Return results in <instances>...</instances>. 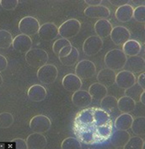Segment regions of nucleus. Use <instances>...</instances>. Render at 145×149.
Here are the masks:
<instances>
[{
	"label": "nucleus",
	"mask_w": 145,
	"mask_h": 149,
	"mask_svg": "<svg viewBox=\"0 0 145 149\" xmlns=\"http://www.w3.org/2000/svg\"><path fill=\"white\" fill-rule=\"evenodd\" d=\"M127 56L121 49H112L106 53L105 56V65L106 67L113 70H122L126 64Z\"/></svg>",
	"instance_id": "f257e3e1"
},
{
	"label": "nucleus",
	"mask_w": 145,
	"mask_h": 149,
	"mask_svg": "<svg viewBox=\"0 0 145 149\" xmlns=\"http://www.w3.org/2000/svg\"><path fill=\"white\" fill-rule=\"evenodd\" d=\"M26 60L31 67L41 68L46 65L48 61V54L41 48H31L26 54Z\"/></svg>",
	"instance_id": "f03ea898"
},
{
	"label": "nucleus",
	"mask_w": 145,
	"mask_h": 149,
	"mask_svg": "<svg viewBox=\"0 0 145 149\" xmlns=\"http://www.w3.org/2000/svg\"><path fill=\"white\" fill-rule=\"evenodd\" d=\"M81 29V23L77 19H69L58 27V35L62 38L69 39L77 36Z\"/></svg>",
	"instance_id": "7ed1b4c3"
},
{
	"label": "nucleus",
	"mask_w": 145,
	"mask_h": 149,
	"mask_svg": "<svg viewBox=\"0 0 145 149\" xmlns=\"http://www.w3.org/2000/svg\"><path fill=\"white\" fill-rule=\"evenodd\" d=\"M40 23L38 19L33 16H26L19 22V31L28 37L35 36L40 29Z\"/></svg>",
	"instance_id": "20e7f679"
},
{
	"label": "nucleus",
	"mask_w": 145,
	"mask_h": 149,
	"mask_svg": "<svg viewBox=\"0 0 145 149\" xmlns=\"http://www.w3.org/2000/svg\"><path fill=\"white\" fill-rule=\"evenodd\" d=\"M58 70L54 65L46 64L38 69L37 78L42 84L50 85L57 80Z\"/></svg>",
	"instance_id": "39448f33"
},
{
	"label": "nucleus",
	"mask_w": 145,
	"mask_h": 149,
	"mask_svg": "<svg viewBox=\"0 0 145 149\" xmlns=\"http://www.w3.org/2000/svg\"><path fill=\"white\" fill-rule=\"evenodd\" d=\"M96 73L95 65L88 59H83L79 61L75 67V74L81 80L90 79Z\"/></svg>",
	"instance_id": "423d86ee"
},
{
	"label": "nucleus",
	"mask_w": 145,
	"mask_h": 149,
	"mask_svg": "<svg viewBox=\"0 0 145 149\" xmlns=\"http://www.w3.org/2000/svg\"><path fill=\"white\" fill-rule=\"evenodd\" d=\"M52 121L43 114H38L34 116L30 121V128L33 132L45 133L51 129Z\"/></svg>",
	"instance_id": "0eeeda50"
},
{
	"label": "nucleus",
	"mask_w": 145,
	"mask_h": 149,
	"mask_svg": "<svg viewBox=\"0 0 145 149\" xmlns=\"http://www.w3.org/2000/svg\"><path fill=\"white\" fill-rule=\"evenodd\" d=\"M103 47V40L98 36H90L85 39L83 44V51L87 56L97 54Z\"/></svg>",
	"instance_id": "6e6552de"
},
{
	"label": "nucleus",
	"mask_w": 145,
	"mask_h": 149,
	"mask_svg": "<svg viewBox=\"0 0 145 149\" xmlns=\"http://www.w3.org/2000/svg\"><path fill=\"white\" fill-rule=\"evenodd\" d=\"M110 37L111 38V41L117 46H121L123 45L127 41L130 39L131 33L127 27L122 26H117L113 27Z\"/></svg>",
	"instance_id": "1a4fd4ad"
},
{
	"label": "nucleus",
	"mask_w": 145,
	"mask_h": 149,
	"mask_svg": "<svg viewBox=\"0 0 145 149\" xmlns=\"http://www.w3.org/2000/svg\"><path fill=\"white\" fill-rule=\"evenodd\" d=\"M38 35L41 40L45 42L52 41L58 36V27L52 22L44 23L40 26Z\"/></svg>",
	"instance_id": "9d476101"
},
{
	"label": "nucleus",
	"mask_w": 145,
	"mask_h": 149,
	"mask_svg": "<svg viewBox=\"0 0 145 149\" xmlns=\"http://www.w3.org/2000/svg\"><path fill=\"white\" fill-rule=\"evenodd\" d=\"M125 70H127L133 74L140 73L144 71L145 61L144 58L139 56H130L127 58L126 64L123 67Z\"/></svg>",
	"instance_id": "9b49d317"
},
{
	"label": "nucleus",
	"mask_w": 145,
	"mask_h": 149,
	"mask_svg": "<svg viewBox=\"0 0 145 149\" xmlns=\"http://www.w3.org/2000/svg\"><path fill=\"white\" fill-rule=\"evenodd\" d=\"M136 81L137 78L135 74L124 70L117 74L115 83L117 84L120 88L127 89L131 87L132 86H133L136 83Z\"/></svg>",
	"instance_id": "f8f14e48"
},
{
	"label": "nucleus",
	"mask_w": 145,
	"mask_h": 149,
	"mask_svg": "<svg viewBox=\"0 0 145 149\" xmlns=\"http://www.w3.org/2000/svg\"><path fill=\"white\" fill-rule=\"evenodd\" d=\"M13 47L14 50L20 54H26L29 50L31 49L32 40L30 37L24 34H19L13 39Z\"/></svg>",
	"instance_id": "ddd939ff"
},
{
	"label": "nucleus",
	"mask_w": 145,
	"mask_h": 149,
	"mask_svg": "<svg viewBox=\"0 0 145 149\" xmlns=\"http://www.w3.org/2000/svg\"><path fill=\"white\" fill-rule=\"evenodd\" d=\"M84 14L85 16L89 18L107 19L110 15V10L104 5L98 6H89L84 9Z\"/></svg>",
	"instance_id": "4468645a"
},
{
	"label": "nucleus",
	"mask_w": 145,
	"mask_h": 149,
	"mask_svg": "<svg viewBox=\"0 0 145 149\" xmlns=\"http://www.w3.org/2000/svg\"><path fill=\"white\" fill-rule=\"evenodd\" d=\"M62 85L65 90L74 93L81 88L83 82L78 75L74 74H68L63 78Z\"/></svg>",
	"instance_id": "2eb2a0df"
},
{
	"label": "nucleus",
	"mask_w": 145,
	"mask_h": 149,
	"mask_svg": "<svg viewBox=\"0 0 145 149\" xmlns=\"http://www.w3.org/2000/svg\"><path fill=\"white\" fill-rule=\"evenodd\" d=\"M92 97L88 91L85 90H78L74 92L72 96V103L79 108H85L90 105L92 102Z\"/></svg>",
	"instance_id": "dca6fc26"
},
{
	"label": "nucleus",
	"mask_w": 145,
	"mask_h": 149,
	"mask_svg": "<svg viewBox=\"0 0 145 149\" xmlns=\"http://www.w3.org/2000/svg\"><path fill=\"white\" fill-rule=\"evenodd\" d=\"M26 141L27 144V148L29 149H43L47 144L45 136H43L42 133L37 132H33L28 136Z\"/></svg>",
	"instance_id": "f3484780"
},
{
	"label": "nucleus",
	"mask_w": 145,
	"mask_h": 149,
	"mask_svg": "<svg viewBox=\"0 0 145 149\" xmlns=\"http://www.w3.org/2000/svg\"><path fill=\"white\" fill-rule=\"evenodd\" d=\"M117 73L115 70H110L109 68L102 69L97 74V81L98 82L104 85L106 87H110L115 84Z\"/></svg>",
	"instance_id": "a211bd4d"
},
{
	"label": "nucleus",
	"mask_w": 145,
	"mask_h": 149,
	"mask_svg": "<svg viewBox=\"0 0 145 149\" xmlns=\"http://www.w3.org/2000/svg\"><path fill=\"white\" fill-rule=\"evenodd\" d=\"M129 138L130 134L127 130H117L110 136V144L116 148H123Z\"/></svg>",
	"instance_id": "6ab92c4d"
},
{
	"label": "nucleus",
	"mask_w": 145,
	"mask_h": 149,
	"mask_svg": "<svg viewBox=\"0 0 145 149\" xmlns=\"http://www.w3.org/2000/svg\"><path fill=\"white\" fill-rule=\"evenodd\" d=\"M94 29L96 33V36H98L102 39L110 35L113 26L107 19H101L95 22Z\"/></svg>",
	"instance_id": "aec40b11"
},
{
	"label": "nucleus",
	"mask_w": 145,
	"mask_h": 149,
	"mask_svg": "<svg viewBox=\"0 0 145 149\" xmlns=\"http://www.w3.org/2000/svg\"><path fill=\"white\" fill-rule=\"evenodd\" d=\"M46 94H47V92H46L45 87L39 84L31 86L28 89L27 92L28 97L33 102L43 101L46 97Z\"/></svg>",
	"instance_id": "412c9836"
},
{
	"label": "nucleus",
	"mask_w": 145,
	"mask_h": 149,
	"mask_svg": "<svg viewBox=\"0 0 145 149\" xmlns=\"http://www.w3.org/2000/svg\"><path fill=\"white\" fill-rule=\"evenodd\" d=\"M133 7L131 4H125L120 6L115 12V16L118 21L122 23H126L130 21L133 18Z\"/></svg>",
	"instance_id": "4be33fe9"
},
{
	"label": "nucleus",
	"mask_w": 145,
	"mask_h": 149,
	"mask_svg": "<svg viewBox=\"0 0 145 149\" xmlns=\"http://www.w3.org/2000/svg\"><path fill=\"white\" fill-rule=\"evenodd\" d=\"M89 93L91 96L92 99L95 101H100L105 96L107 95V87H106L104 85L95 82L93 83L89 87Z\"/></svg>",
	"instance_id": "5701e85b"
},
{
	"label": "nucleus",
	"mask_w": 145,
	"mask_h": 149,
	"mask_svg": "<svg viewBox=\"0 0 145 149\" xmlns=\"http://www.w3.org/2000/svg\"><path fill=\"white\" fill-rule=\"evenodd\" d=\"M141 44L133 39H129L122 45V52L125 54V55L128 56H137L141 52Z\"/></svg>",
	"instance_id": "b1692460"
},
{
	"label": "nucleus",
	"mask_w": 145,
	"mask_h": 149,
	"mask_svg": "<svg viewBox=\"0 0 145 149\" xmlns=\"http://www.w3.org/2000/svg\"><path fill=\"white\" fill-rule=\"evenodd\" d=\"M133 117L129 113H122L115 120V127L117 130H128L131 128Z\"/></svg>",
	"instance_id": "393cba45"
},
{
	"label": "nucleus",
	"mask_w": 145,
	"mask_h": 149,
	"mask_svg": "<svg viewBox=\"0 0 145 149\" xmlns=\"http://www.w3.org/2000/svg\"><path fill=\"white\" fill-rule=\"evenodd\" d=\"M137 102L127 96H123L117 100V109L122 113H131L134 111Z\"/></svg>",
	"instance_id": "a878e982"
},
{
	"label": "nucleus",
	"mask_w": 145,
	"mask_h": 149,
	"mask_svg": "<svg viewBox=\"0 0 145 149\" xmlns=\"http://www.w3.org/2000/svg\"><path fill=\"white\" fill-rule=\"evenodd\" d=\"M100 106L104 111L110 113L117 109V99L111 95H106L100 100Z\"/></svg>",
	"instance_id": "bb28decb"
},
{
	"label": "nucleus",
	"mask_w": 145,
	"mask_h": 149,
	"mask_svg": "<svg viewBox=\"0 0 145 149\" xmlns=\"http://www.w3.org/2000/svg\"><path fill=\"white\" fill-rule=\"evenodd\" d=\"M133 133L136 136H144L145 135V118L144 116H138L133 119L131 128Z\"/></svg>",
	"instance_id": "cd10ccee"
},
{
	"label": "nucleus",
	"mask_w": 145,
	"mask_h": 149,
	"mask_svg": "<svg viewBox=\"0 0 145 149\" xmlns=\"http://www.w3.org/2000/svg\"><path fill=\"white\" fill-rule=\"evenodd\" d=\"M79 52L76 47L72 46L71 52L64 58H60L59 60L64 65L72 66L79 61Z\"/></svg>",
	"instance_id": "c85d7f7f"
},
{
	"label": "nucleus",
	"mask_w": 145,
	"mask_h": 149,
	"mask_svg": "<svg viewBox=\"0 0 145 149\" xmlns=\"http://www.w3.org/2000/svg\"><path fill=\"white\" fill-rule=\"evenodd\" d=\"M144 91V89H143L137 83H135L133 86H132L131 87L125 89V96H127L129 97H131L132 99H133L135 102H139V97L142 93Z\"/></svg>",
	"instance_id": "c756f323"
},
{
	"label": "nucleus",
	"mask_w": 145,
	"mask_h": 149,
	"mask_svg": "<svg viewBox=\"0 0 145 149\" xmlns=\"http://www.w3.org/2000/svg\"><path fill=\"white\" fill-rule=\"evenodd\" d=\"M144 148V140L143 139L139 136H130L126 145L123 147L125 149H143Z\"/></svg>",
	"instance_id": "7c9ffc66"
},
{
	"label": "nucleus",
	"mask_w": 145,
	"mask_h": 149,
	"mask_svg": "<svg viewBox=\"0 0 145 149\" xmlns=\"http://www.w3.org/2000/svg\"><path fill=\"white\" fill-rule=\"evenodd\" d=\"M13 43V37L6 30H0V48L8 49Z\"/></svg>",
	"instance_id": "2f4dec72"
},
{
	"label": "nucleus",
	"mask_w": 145,
	"mask_h": 149,
	"mask_svg": "<svg viewBox=\"0 0 145 149\" xmlns=\"http://www.w3.org/2000/svg\"><path fill=\"white\" fill-rule=\"evenodd\" d=\"M14 119L11 113L3 112L0 113V128L1 129L9 128L14 124Z\"/></svg>",
	"instance_id": "473e14b6"
},
{
	"label": "nucleus",
	"mask_w": 145,
	"mask_h": 149,
	"mask_svg": "<svg viewBox=\"0 0 145 149\" xmlns=\"http://www.w3.org/2000/svg\"><path fill=\"white\" fill-rule=\"evenodd\" d=\"M63 149H79L81 148L82 145L80 141L75 137H68L64 139L61 144Z\"/></svg>",
	"instance_id": "72a5a7b5"
},
{
	"label": "nucleus",
	"mask_w": 145,
	"mask_h": 149,
	"mask_svg": "<svg viewBox=\"0 0 145 149\" xmlns=\"http://www.w3.org/2000/svg\"><path fill=\"white\" fill-rule=\"evenodd\" d=\"M71 45L70 41H68V39H65V38H60L57 39V41H55L53 45H52V51L54 52L55 54L58 55L59 52L64 48V47Z\"/></svg>",
	"instance_id": "f704fd0d"
},
{
	"label": "nucleus",
	"mask_w": 145,
	"mask_h": 149,
	"mask_svg": "<svg viewBox=\"0 0 145 149\" xmlns=\"http://www.w3.org/2000/svg\"><path fill=\"white\" fill-rule=\"evenodd\" d=\"M133 18L135 19L137 22L144 23L145 22V6L144 5H138L133 9Z\"/></svg>",
	"instance_id": "c9c22d12"
},
{
	"label": "nucleus",
	"mask_w": 145,
	"mask_h": 149,
	"mask_svg": "<svg viewBox=\"0 0 145 149\" xmlns=\"http://www.w3.org/2000/svg\"><path fill=\"white\" fill-rule=\"evenodd\" d=\"M18 0H0V5L5 10H13L18 6Z\"/></svg>",
	"instance_id": "e433bc0d"
},
{
	"label": "nucleus",
	"mask_w": 145,
	"mask_h": 149,
	"mask_svg": "<svg viewBox=\"0 0 145 149\" xmlns=\"http://www.w3.org/2000/svg\"><path fill=\"white\" fill-rule=\"evenodd\" d=\"M12 143L14 144L15 148L18 149H26L27 148V144L26 141L25 140L21 139V138H15L12 141Z\"/></svg>",
	"instance_id": "4c0bfd02"
},
{
	"label": "nucleus",
	"mask_w": 145,
	"mask_h": 149,
	"mask_svg": "<svg viewBox=\"0 0 145 149\" xmlns=\"http://www.w3.org/2000/svg\"><path fill=\"white\" fill-rule=\"evenodd\" d=\"M72 45H68V46H66L64 47V48L59 52V54H58V58H64L65 56H67L70 52H71V50H72Z\"/></svg>",
	"instance_id": "58836bf2"
},
{
	"label": "nucleus",
	"mask_w": 145,
	"mask_h": 149,
	"mask_svg": "<svg viewBox=\"0 0 145 149\" xmlns=\"http://www.w3.org/2000/svg\"><path fill=\"white\" fill-rule=\"evenodd\" d=\"M8 67V60L3 55L0 54V72L5 70Z\"/></svg>",
	"instance_id": "ea45409f"
},
{
	"label": "nucleus",
	"mask_w": 145,
	"mask_h": 149,
	"mask_svg": "<svg viewBox=\"0 0 145 149\" xmlns=\"http://www.w3.org/2000/svg\"><path fill=\"white\" fill-rule=\"evenodd\" d=\"M137 83L143 89L145 88V73L144 71H143L141 74L138 75L137 77V81H136Z\"/></svg>",
	"instance_id": "a19ab883"
},
{
	"label": "nucleus",
	"mask_w": 145,
	"mask_h": 149,
	"mask_svg": "<svg viewBox=\"0 0 145 149\" xmlns=\"http://www.w3.org/2000/svg\"><path fill=\"white\" fill-rule=\"evenodd\" d=\"M109 3H111L112 5H115V6H117V7L125 5V4H128L127 0H109Z\"/></svg>",
	"instance_id": "79ce46f5"
},
{
	"label": "nucleus",
	"mask_w": 145,
	"mask_h": 149,
	"mask_svg": "<svg viewBox=\"0 0 145 149\" xmlns=\"http://www.w3.org/2000/svg\"><path fill=\"white\" fill-rule=\"evenodd\" d=\"M84 3L88 4V6H98L101 5V0H85Z\"/></svg>",
	"instance_id": "37998d69"
},
{
	"label": "nucleus",
	"mask_w": 145,
	"mask_h": 149,
	"mask_svg": "<svg viewBox=\"0 0 145 149\" xmlns=\"http://www.w3.org/2000/svg\"><path fill=\"white\" fill-rule=\"evenodd\" d=\"M139 102H141V103H143V104H145V91H144L142 94L140 95Z\"/></svg>",
	"instance_id": "c03bdc74"
},
{
	"label": "nucleus",
	"mask_w": 145,
	"mask_h": 149,
	"mask_svg": "<svg viewBox=\"0 0 145 149\" xmlns=\"http://www.w3.org/2000/svg\"><path fill=\"white\" fill-rule=\"evenodd\" d=\"M3 83V77H2V75L0 74V87L2 86V85Z\"/></svg>",
	"instance_id": "a18cd8bd"
}]
</instances>
